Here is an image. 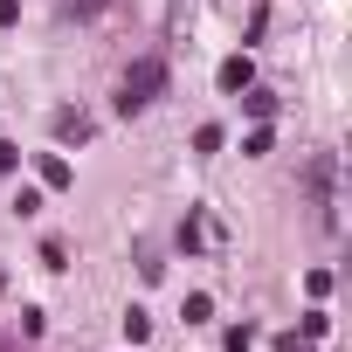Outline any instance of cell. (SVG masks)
<instances>
[{
    "instance_id": "1",
    "label": "cell",
    "mask_w": 352,
    "mask_h": 352,
    "mask_svg": "<svg viewBox=\"0 0 352 352\" xmlns=\"http://www.w3.org/2000/svg\"><path fill=\"white\" fill-rule=\"evenodd\" d=\"M159 90H166V63H159V56H138V63L124 69V83H118V111L131 118V111H145Z\"/></svg>"
},
{
    "instance_id": "2",
    "label": "cell",
    "mask_w": 352,
    "mask_h": 352,
    "mask_svg": "<svg viewBox=\"0 0 352 352\" xmlns=\"http://www.w3.org/2000/svg\"><path fill=\"white\" fill-rule=\"evenodd\" d=\"M304 180H311V201H318V221H324V228H338V201H331V180H338V159H331V152H318Z\"/></svg>"
},
{
    "instance_id": "3",
    "label": "cell",
    "mask_w": 352,
    "mask_h": 352,
    "mask_svg": "<svg viewBox=\"0 0 352 352\" xmlns=\"http://www.w3.org/2000/svg\"><path fill=\"white\" fill-rule=\"evenodd\" d=\"M208 242H221V228H214L208 214H187V228H180V249H208Z\"/></svg>"
},
{
    "instance_id": "4",
    "label": "cell",
    "mask_w": 352,
    "mask_h": 352,
    "mask_svg": "<svg viewBox=\"0 0 352 352\" xmlns=\"http://www.w3.org/2000/svg\"><path fill=\"white\" fill-rule=\"evenodd\" d=\"M249 83H256L249 56H228V63H221V90H249Z\"/></svg>"
},
{
    "instance_id": "5",
    "label": "cell",
    "mask_w": 352,
    "mask_h": 352,
    "mask_svg": "<svg viewBox=\"0 0 352 352\" xmlns=\"http://www.w3.org/2000/svg\"><path fill=\"white\" fill-rule=\"evenodd\" d=\"M242 111H249V118H256V124H263V118H276V97H270V90H256V83H249V90H242Z\"/></svg>"
},
{
    "instance_id": "6",
    "label": "cell",
    "mask_w": 352,
    "mask_h": 352,
    "mask_svg": "<svg viewBox=\"0 0 352 352\" xmlns=\"http://www.w3.org/2000/svg\"><path fill=\"white\" fill-rule=\"evenodd\" d=\"M56 138H76V145H83V138H90V118H83V111H56Z\"/></svg>"
},
{
    "instance_id": "7",
    "label": "cell",
    "mask_w": 352,
    "mask_h": 352,
    "mask_svg": "<svg viewBox=\"0 0 352 352\" xmlns=\"http://www.w3.org/2000/svg\"><path fill=\"white\" fill-rule=\"evenodd\" d=\"M69 180H76V173H69V159H56V152H49V159H42V187H56V194H63Z\"/></svg>"
},
{
    "instance_id": "8",
    "label": "cell",
    "mask_w": 352,
    "mask_h": 352,
    "mask_svg": "<svg viewBox=\"0 0 352 352\" xmlns=\"http://www.w3.org/2000/svg\"><path fill=\"white\" fill-rule=\"evenodd\" d=\"M201 318H214V297H208V290H194V297H187V324H201Z\"/></svg>"
},
{
    "instance_id": "9",
    "label": "cell",
    "mask_w": 352,
    "mask_h": 352,
    "mask_svg": "<svg viewBox=\"0 0 352 352\" xmlns=\"http://www.w3.org/2000/svg\"><path fill=\"white\" fill-rule=\"evenodd\" d=\"M145 331H152V318H145V311H138V304H131V311H124V338H131V345H138V338H145Z\"/></svg>"
},
{
    "instance_id": "10",
    "label": "cell",
    "mask_w": 352,
    "mask_h": 352,
    "mask_svg": "<svg viewBox=\"0 0 352 352\" xmlns=\"http://www.w3.org/2000/svg\"><path fill=\"white\" fill-rule=\"evenodd\" d=\"M63 8H69L76 21H90V14H104V0H63Z\"/></svg>"
},
{
    "instance_id": "11",
    "label": "cell",
    "mask_w": 352,
    "mask_h": 352,
    "mask_svg": "<svg viewBox=\"0 0 352 352\" xmlns=\"http://www.w3.org/2000/svg\"><path fill=\"white\" fill-rule=\"evenodd\" d=\"M0 173H14V145H0Z\"/></svg>"
}]
</instances>
